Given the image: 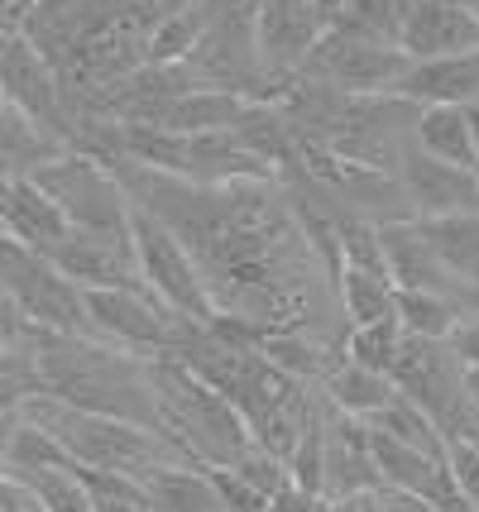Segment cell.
Segmentation results:
<instances>
[{"mask_svg": "<svg viewBox=\"0 0 479 512\" xmlns=\"http://www.w3.org/2000/svg\"><path fill=\"white\" fill-rule=\"evenodd\" d=\"M245 101L250 96L226 91V87H192L168 106V115H163L159 125L173 134H216V130H230V120L240 115Z\"/></svg>", "mask_w": 479, "mask_h": 512, "instance_id": "cell-24", "label": "cell"}, {"mask_svg": "<svg viewBox=\"0 0 479 512\" xmlns=\"http://www.w3.org/2000/svg\"><path fill=\"white\" fill-rule=\"evenodd\" d=\"M130 245H135V259H139V273H144V283L149 292L159 297L168 312L187 316V321H211L216 307H211V297H206L202 278H197V264H192V254L183 249V240L159 221V216H149L144 206L130 201Z\"/></svg>", "mask_w": 479, "mask_h": 512, "instance_id": "cell-8", "label": "cell"}, {"mask_svg": "<svg viewBox=\"0 0 479 512\" xmlns=\"http://www.w3.org/2000/svg\"><path fill=\"white\" fill-rule=\"evenodd\" d=\"M206 474H211V489H216L226 512H269V498L259 489H250L240 474H230V469H206Z\"/></svg>", "mask_w": 479, "mask_h": 512, "instance_id": "cell-32", "label": "cell"}, {"mask_svg": "<svg viewBox=\"0 0 479 512\" xmlns=\"http://www.w3.org/2000/svg\"><path fill=\"white\" fill-rule=\"evenodd\" d=\"M408 63L412 58L398 44L379 39L355 15H341L331 29H321V39L312 44L307 63L297 67V72L321 77V82L350 91V96H374V91L398 87V77L408 72Z\"/></svg>", "mask_w": 479, "mask_h": 512, "instance_id": "cell-5", "label": "cell"}, {"mask_svg": "<svg viewBox=\"0 0 479 512\" xmlns=\"http://www.w3.org/2000/svg\"><path fill=\"white\" fill-rule=\"evenodd\" d=\"M398 48L408 58H441L479 48V15L460 0H412L408 20L398 29Z\"/></svg>", "mask_w": 479, "mask_h": 512, "instance_id": "cell-17", "label": "cell"}, {"mask_svg": "<svg viewBox=\"0 0 479 512\" xmlns=\"http://www.w3.org/2000/svg\"><path fill=\"white\" fill-rule=\"evenodd\" d=\"M0 283L10 292V302L20 316L39 331H63V335H92L87 307H82V288L68 283L58 268L48 264L44 249L24 245L15 235L0 230Z\"/></svg>", "mask_w": 479, "mask_h": 512, "instance_id": "cell-6", "label": "cell"}, {"mask_svg": "<svg viewBox=\"0 0 479 512\" xmlns=\"http://www.w3.org/2000/svg\"><path fill=\"white\" fill-rule=\"evenodd\" d=\"M24 393H29L24 374H0V455L10 446L15 426L24 422Z\"/></svg>", "mask_w": 479, "mask_h": 512, "instance_id": "cell-34", "label": "cell"}, {"mask_svg": "<svg viewBox=\"0 0 479 512\" xmlns=\"http://www.w3.org/2000/svg\"><path fill=\"white\" fill-rule=\"evenodd\" d=\"M470 312H479V292H475V307H470Z\"/></svg>", "mask_w": 479, "mask_h": 512, "instance_id": "cell-41", "label": "cell"}, {"mask_svg": "<svg viewBox=\"0 0 479 512\" xmlns=\"http://www.w3.org/2000/svg\"><path fill=\"white\" fill-rule=\"evenodd\" d=\"M82 489L92 498V512H154L149 498H144V484L130 479V474H111V469H87V465H72Z\"/></svg>", "mask_w": 479, "mask_h": 512, "instance_id": "cell-29", "label": "cell"}, {"mask_svg": "<svg viewBox=\"0 0 479 512\" xmlns=\"http://www.w3.org/2000/svg\"><path fill=\"white\" fill-rule=\"evenodd\" d=\"M460 5H465V10H475V15H479V0H460Z\"/></svg>", "mask_w": 479, "mask_h": 512, "instance_id": "cell-40", "label": "cell"}, {"mask_svg": "<svg viewBox=\"0 0 479 512\" xmlns=\"http://www.w3.org/2000/svg\"><path fill=\"white\" fill-rule=\"evenodd\" d=\"M111 173L125 197L183 240L216 316L317 340L345 335L336 278L278 178L187 182L130 158H111Z\"/></svg>", "mask_w": 479, "mask_h": 512, "instance_id": "cell-1", "label": "cell"}, {"mask_svg": "<svg viewBox=\"0 0 479 512\" xmlns=\"http://www.w3.org/2000/svg\"><path fill=\"white\" fill-rule=\"evenodd\" d=\"M24 335H29V321L20 316V307L10 302V292L0 283V350H5V355H20Z\"/></svg>", "mask_w": 479, "mask_h": 512, "instance_id": "cell-35", "label": "cell"}, {"mask_svg": "<svg viewBox=\"0 0 479 512\" xmlns=\"http://www.w3.org/2000/svg\"><path fill=\"white\" fill-rule=\"evenodd\" d=\"M446 469H451V479H456L460 498L479 512V446H470V441H446Z\"/></svg>", "mask_w": 479, "mask_h": 512, "instance_id": "cell-33", "label": "cell"}, {"mask_svg": "<svg viewBox=\"0 0 479 512\" xmlns=\"http://www.w3.org/2000/svg\"><path fill=\"white\" fill-rule=\"evenodd\" d=\"M460 393L479 407V364H460Z\"/></svg>", "mask_w": 479, "mask_h": 512, "instance_id": "cell-37", "label": "cell"}, {"mask_svg": "<svg viewBox=\"0 0 479 512\" xmlns=\"http://www.w3.org/2000/svg\"><path fill=\"white\" fill-rule=\"evenodd\" d=\"M24 422L48 431L72 465H87V469H111V474H130V479H149L163 465H187L183 455L168 446V436L154 431V426L82 412V407L58 402L53 393H39V388L24 393Z\"/></svg>", "mask_w": 479, "mask_h": 512, "instance_id": "cell-4", "label": "cell"}, {"mask_svg": "<svg viewBox=\"0 0 479 512\" xmlns=\"http://www.w3.org/2000/svg\"><path fill=\"white\" fill-rule=\"evenodd\" d=\"M412 144L422 154L441 158V163H456V168H475L479 173V149H475V130H470L465 106H422L417 125H412Z\"/></svg>", "mask_w": 479, "mask_h": 512, "instance_id": "cell-20", "label": "cell"}, {"mask_svg": "<svg viewBox=\"0 0 479 512\" xmlns=\"http://www.w3.org/2000/svg\"><path fill=\"white\" fill-rule=\"evenodd\" d=\"M0 374H24V359L20 355H5V350H0Z\"/></svg>", "mask_w": 479, "mask_h": 512, "instance_id": "cell-38", "label": "cell"}, {"mask_svg": "<svg viewBox=\"0 0 479 512\" xmlns=\"http://www.w3.org/2000/svg\"><path fill=\"white\" fill-rule=\"evenodd\" d=\"M417 225H422V235L441 254V264L451 268L465 288L479 292V211L432 216V221H417Z\"/></svg>", "mask_w": 479, "mask_h": 512, "instance_id": "cell-23", "label": "cell"}, {"mask_svg": "<svg viewBox=\"0 0 479 512\" xmlns=\"http://www.w3.org/2000/svg\"><path fill=\"white\" fill-rule=\"evenodd\" d=\"M379 245H384V264L393 288H412V292H436V297H451L465 312L475 307V288H465L451 268L441 264V254L432 249V240L422 235L417 221H384L379 225Z\"/></svg>", "mask_w": 479, "mask_h": 512, "instance_id": "cell-15", "label": "cell"}, {"mask_svg": "<svg viewBox=\"0 0 479 512\" xmlns=\"http://www.w3.org/2000/svg\"><path fill=\"white\" fill-rule=\"evenodd\" d=\"M393 178L403 187L412 206V221H432V216H456V211H479V173L475 168H456L441 158L422 154L417 144L403 149Z\"/></svg>", "mask_w": 479, "mask_h": 512, "instance_id": "cell-13", "label": "cell"}, {"mask_svg": "<svg viewBox=\"0 0 479 512\" xmlns=\"http://www.w3.org/2000/svg\"><path fill=\"white\" fill-rule=\"evenodd\" d=\"M15 484H24V489L34 493L44 512H92V498H87V489H82V479H77L72 465L34 469V474H24Z\"/></svg>", "mask_w": 479, "mask_h": 512, "instance_id": "cell-30", "label": "cell"}, {"mask_svg": "<svg viewBox=\"0 0 479 512\" xmlns=\"http://www.w3.org/2000/svg\"><path fill=\"white\" fill-rule=\"evenodd\" d=\"M321 39V20L312 0H259L254 10V63L264 87L278 77H293ZM259 87V91H264Z\"/></svg>", "mask_w": 479, "mask_h": 512, "instance_id": "cell-12", "label": "cell"}, {"mask_svg": "<svg viewBox=\"0 0 479 512\" xmlns=\"http://www.w3.org/2000/svg\"><path fill=\"white\" fill-rule=\"evenodd\" d=\"M29 178L53 197V206L68 216V225H82V230H125V221H130V197H125V187H120V178L111 173L106 158L63 149L58 158L39 163Z\"/></svg>", "mask_w": 479, "mask_h": 512, "instance_id": "cell-7", "label": "cell"}, {"mask_svg": "<svg viewBox=\"0 0 479 512\" xmlns=\"http://www.w3.org/2000/svg\"><path fill=\"white\" fill-rule=\"evenodd\" d=\"M369 489H379V469L369 455L365 417H345L326 402V417H321V498H350V493Z\"/></svg>", "mask_w": 479, "mask_h": 512, "instance_id": "cell-16", "label": "cell"}, {"mask_svg": "<svg viewBox=\"0 0 479 512\" xmlns=\"http://www.w3.org/2000/svg\"><path fill=\"white\" fill-rule=\"evenodd\" d=\"M388 383H393V393L412 398L436 422L460 393V359L446 340H422V335L403 331L393 364H388Z\"/></svg>", "mask_w": 479, "mask_h": 512, "instance_id": "cell-14", "label": "cell"}, {"mask_svg": "<svg viewBox=\"0 0 479 512\" xmlns=\"http://www.w3.org/2000/svg\"><path fill=\"white\" fill-rule=\"evenodd\" d=\"M0 230L34 249H48L72 225L29 173H0Z\"/></svg>", "mask_w": 479, "mask_h": 512, "instance_id": "cell-19", "label": "cell"}, {"mask_svg": "<svg viewBox=\"0 0 479 512\" xmlns=\"http://www.w3.org/2000/svg\"><path fill=\"white\" fill-rule=\"evenodd\" d=\"M465 115H470V130H475V149H479V101H475V106H465Z\"/></svg>", "mask_w": 479, "mask_h": 512, "instance_id": "cell-39", "label": "cell"}, {"mask_svg": "<svg viewBox=\"0 0 479 512\" xmlns=\"http://www.w3.org/2000/svg\"><path fill=\"white\" fill-rule=\"evenodd\" d=\"M230 474H240L250 489H259L264 498H274L278 489H288V465L278 460V455H269L264 446H245L240 450V460L230 465Z\"/></svg>", "mask_w": 479, "mask_h": 512, "instance_id": "cell-31", "label": "cell"}, {"mask_svg": "<svg viewBox=\"0 0 479 512\" xmlns=\"http://www.w3.org/2000/svg\"><path fill=\"white\" fill-rule=\"evenodd\" d=\"M139 484L154 512H226L211 489V474L197 465H163Z\"/></svg>", "mask_w": 479, "mask_h": 512, "instance_id": "cell-22", "label": "cell"}, {"mask_svg": "<svg viewBox=\"0 0 479 512\" xmlns=\"http://www.w3.org/2000/svg\"><path fill=\"white\" fill-rule=\"evenodd\" d=\"M393 91L417 101V106H475L479 101V48L441 53V58H412Z\"/></svg>", "mask_w": 479, "mask_h": 512, "instance_id": "cell-18", "label": "cell"}, {"mask_svg": "<svg viewBox=\"0 0 479 512\" xmlns=\"http://www.w3.org/2000/svg\"><path fill=\"white\" fill-rule=\"evenodd\" d=\"M393 316L408 335H422V340H446L456 331V321L465 316L460 302L451 297H436V292H412V288H393Z\"/></svg>", "mask_w": 479, "mask_h": 512, "instance_id": "cell-26", "label": "cell"}, {"mask_svg": "<svg viewBox=\"0 0 479 512\" xmlns=\"http://www.w3.org/2000/svg\"><path fill=\"white\" fill-rule=\"evenodd\" d=\"M317 388H321V398L331 402L336 412H345V417H374V412L393 398L388 374H374V369H365V364L345 359V350H341V359L321 374Z\"/></svg>", "mask_w": 479, "mask_h": 512, "instance_id": "cell-21", "label": "cell"}, {"mask_svg": "<svg viewBox=\"0 0 479 512\" xmlns=\"http://www.w3.org/2000/svg\"><path fill=\"white\" fill-rule=\"evenodd\" d=\"M0 96L10 106H20L39 130H48L63 149L72 144V120L63 106V87L53 77V67L39 58V48L24 39L20 29H10L0 39Z\"/></svg>", "mask_w": 479, "mask_h": 512, "instance_id": "cell-11", "label": "cell"}, {"mask_svg": "<svg viewBox=\"0 0 479 512\" xmlns=\"http://www.w3.org/2000/svg\"><path fill=\"white\" fill-rule=\"evenodd\" d=\"M149 388H154V426L168 436V446L197 469H230L240 450L254 446L240 412L216 388H206L187 364L173 355H144Z\"/></svg>", "mask_w": 479, "mask_h": 512, "instance_id": "cell-3", "label": "cell"}, {"mask_svg": "<svg viewBox=\"0 0 479 512\" xmlns=\"http://www.w3.org/2000/svg\"><path fill=\"white\" fill-rule=\"evenodd\" d=\"M44 254L48 264L58 268L68 283H77V288L149 292L144 273H139L135 245H130V230H82V225H72L68 235L53 240Z\"/></svg>", "mask_w": 479, "mask_h": 512, "instance_id": "cell-10", "label": "cell"}, {"mask_svg": "<svg viewBox=\"0 0 479 512\" xmlns=\"http://www.w3.org/2000/svg\"><path fill=\"white\" fill-rule=\"evenodd\" d=\"M336 302H341L345 331L350 326H369L379 316H393V278L388 273H369V268H336Z\"/></svg>", "mask_w": 479, "mask_h": 512, "instance_id": "cell-25", "label": "cell"}, {"mask_svg": "<svg viewBox=\"0 0 479 512\" xmlns=\"http://www.w3.org/2000/svg\"><path fill=\"white\" fill-rule=\"evenodd\" d=\"M446 345L456 350L460 364H479V312H465L456 321V331L446 335Z\"/></svg>", "mask_w": 479, "mask_h": 512, "instance_id": "cell-36", "label": "cell"}, {"mask_svg": "<svg viewBox=\"0 0 479 512\" xmlns=\"http://www.w3.org/2000/svg\"><path fill=\"white\" fill-rule=\"evenodd\" d=\"M398 340H403L398 316H379V321H369V326H350V331L341 335V350H345V359L365 364V369H374V374H388Z\"/></svg>", "mask_w": 479, "mask_h": 512, "instance_id": "cell-28", "label": "cell"}, {"mask_svg": "<svg viewBox=\"0 0 479 512\" xmlns=\"http://www.w3.org/2000/svg\"><path fill=\"white\" fill-rule=\"evenodd\" d=\"M20 359L29 388L53 393L58 402H72L82 412L154 426V388H149L144 355H135V350H120L96 335H63L29 326Z\"/></svg>", "mask_w": 479, "mask_h": 512, "instance_id": "cell-2", "label": "cell"}, {"mask_svg": "<svg viewBox=\"0 0 479 512\" xmlns=\"http://www.w3.org/2000/svg\"><path fill=\"white\" fill-rule=\"evenodd\" d=\"M365 422L388 431V436H398L403 446H417V450H427V455H446V441H441L436 422L412 398H403V393H393V398H388L374 417H365Z\"/></svg>", "mask_w": 479, "mask_h": 512, "instance_id": "cell-27", "label": "cell"}, {"mask_svg": "<svg viewBox=\"0 0 479 512\" xmlns=\"http://www.w3.org/2000/svg\"><path fill=\"white\" fill-rule=\"evenodd\" d=\"M82 307L92 321L96 340H111L120 350L135 355H163L173 350L183 331L192 326L187 316L168 312L154 292H130V288H82Z\"/></svg>", "mask_w": 479, "mask_h": 512, "instance_id": "cell-9", "label": "cell"}]
</instances>
